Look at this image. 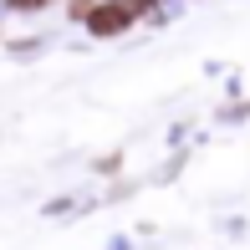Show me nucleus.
<instances>
[{
    "instance_id": "2",
    "label": "nucleus",
    "mask_w": 250,
    "mask_h": 250,
    "mask_svg": "<svg viewBox=\"0 0 250 250\" xmlns=\"http://www.w3.org/2000/svg\"><path fill=\"white\" fill-rule=\"evenodd\" d=\"M10 5H16V10H41L46 0H10Z\"/></svg>"
},
{
    "instance_id": "1",
    "label": "nucleus",
    "mask_w": 250,
    "mask_h": 250,
    "mask_svg": "<svg viewBox=\"0 0 250 250\" xmlns=\"http://www.w3.org/2000/svg\"><path fill=\"white\" fill-rule=\"evenodd\" d=\"M138 26V16L128 10V0H102V5H87V31L92 36H118V31Z\"/></svg>"
}]
</instances>
